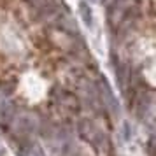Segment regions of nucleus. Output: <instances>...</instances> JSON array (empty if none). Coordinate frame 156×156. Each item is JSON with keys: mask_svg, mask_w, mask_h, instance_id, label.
I'll list each match as a JSON object with an SVG mask.
<instances>
[{"mask_svg": "<svg viewBox=\"0 0 156 156\" xmlns=\"http://www.w3.org/2000/svg\"><path fill=\"white\" fill-rule=\"evenodd\" d=\"M147 153H149V156H154V139H149V142H147Z\"/></svg>", "mask_w": 156, "mask_h": 156, "instance_id": "6", "label": "nucleus"}, {"mask_svg": "<svg viewBox=\"0 0 156 156\" xmlns=\"http://www.w3.org/2000/svg\"><path fill=\"white\" fill-rule=\"evenodd\" d=\"M4 107H5V95L0 90V111H4Z\"/></svg>", "mask_w": 156, "mask_h": 156, "instance_id": "7", "label": "nucleus"}, {"mask_svg": "<svg viewBox=\"0 0 156 156\" xmlns=\"http://www.w3.org/2000/svg\"><path fill=\"white\" fill-rule=\"evenodd\" d=\"M39 128V121L34 114L25 112L21 116H16V130L20 133H34Z\"/></svg>", "mask_w": 156, "mask_h": 156, "instance_id": "3", "label": "nucleus"}, {"mask_svg": "<svg viewBox=\"0 0 156 156\" xmlns=\"http://www.w3.org/2000/svg\"><path fill=\"white\" fill-rule=\"evenodd\" d=\"M98 93H100V98H102V104H104V105H105L112 114H119L118 100L114 98V93H112V90H111V86L107 84L105 79H102V81H100Z\"/></svg>", "mask_w": 156, "mask_h": 156, "instance_id": "1", "label": "nucleus"}, {"mask_svg": "<svg viewBox=\"0 0 156 156\" xmlns=\"http://www.w3.org/2000/svg\"><path fill=\"white\" fill-rule=\"evenodd\" d=\"M79 132L83 135V139L91 142L93 146H98L100 140H102V130L98 126H95L91 121H83L79 125Z\"/></svg>", "mask_w": 156, "mask_h": 156, "instance_id": "2", "label": "nucleus"}, {"mask_svg": "<svg viewBox=\"0 0 156 156\" xmlns=\"http://www.w3.org/2000/svg\"><path fill=\"white\" fill-rule=\"evenodd\" d=\"M21 154H25V156H46L44 151H42V147L37 146V144H32V146H28L27 149H23Z\"/></svg>", "mask_w": 156, "mask_h": 156, "instance_id": "5", "label": "nucleus"}, {"mask_svg": "<svg viewBox=\"0 0 156 156\" xmlns=\"http://www.w3.org/2000/svg\"><path fill=\"white\" fill-rule=\"evenodd\" d=\"M79 12H81V18H83L84 25L91 27L93 25V14H91V7L88 5V2H81V4H79Z\"/></svg>", "mask_w": 156, "mask_h": 156, "instance_id": "4", "label": "nucleus"}, {"mask_svg": "<svg viewBox=\"0 0 156 156\" xmlns=\"http://www.w3.org/2000/svg\"><path fill=\"white\" fill-rule=\"evenodd\" d=\"M20 156H25V154H21V153H20Z\"/></svg>", "mask_w": 156, "mask_h": 156, "instance_id": "9", "label": "nucleus"}, {"mask_svg": "<svg viewBox=\"0 0 156 156\" xmlns=\"http://www.w3.org/2000/svg\"><path fill=\"white\" fill-rule=\"evenodd\" d=\"M0 156H4V151H2V149H0Z\"/></svg>", "mask_w": 156, "mask_h": 156, "instance_id": "8", "label": "nucleus"}]
</instances>
